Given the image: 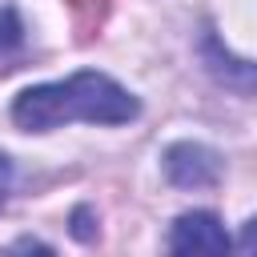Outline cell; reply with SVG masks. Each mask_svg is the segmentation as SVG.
I'll use <instances>...</instances> for the list:
<instances>
[{
  "mask_svg": "<svg viewBox=\"0 0 257 257\" xmlns=\"http://www.w3.org/2000/svg\"><path fill=\"white\" fill-rule=\"evenodd\" d=\"M201 60H205V68L213 72L217 84H225L233 92H257V64L237 60L233 52H225L213 32H205V40H201Z\"/></svg>",
  "mask_w": 257,
  "mask_h": 257,
  "instance_id": "cell-4",
  "label": "cell"
},
{
  "mask_svg": "<svg viewBox=\"0 0 257 257\" xmlns=\"http://www.w3.org/2000/svg\"><path fill=\"white\" fill-rule=\"evenodd\" d=\"M68 12H72V28H76V40H92L104 20H108V8L112 0H64Z\"/></svg>",
  "mask_w": 257,
  "mask_h": 257,
  "instance_id": "cell-5",
  "label": "cell"
},
{
  "mask_svg": "<svg viewBox=\"0 0 257 257\" xmlns=\"http://www.w3.org/2000/svg\"><path fill=\"white\" fill-rule=\"evenodd\" d=\"M4 257H56V253L44 241H36V237H20V241H12L4 249Z\"/></svg>",
  "mask_w": 257,
  "mask_h": 257,
  "instance_id": "cell-7",
  "label": "cell"
},
{
  "mask_svg": "<svg viewBox=\"0 0 257 257\" xmlns=\"http://www.w3.org/2000/svg\"><path fill=\"white\" fill-rule=\"evenodd\" d=\"M169 257H229L225 225L213 213H181L169 233Z\"/></svg>",
  "mask_w": 257,
  "mask_h": 257,
  "instance_id": "cell-2",
  "label": "cell"
},
{
  "mask_svg": "<svg viewBox=\"0 0 257 257\" xmlns=\"http://www.w3.org/2000/svg\"><path fill=\"white\" fill-rule=\"evenodd\" d=\"M237 257H257V217H249V221H245L241 241H237Z\"/></svg>",
  "mask_w": 257,
  "mask_h": 257,
  "instance_id": "cell-8",
  "label": "cell"
},
{
  "mask_svg": "<svg viewBox=\"0 0 257 257\" xmlns=\"http://www.w3.org/2000/svg\"><path fill=\"white\" fill-rule=\"evenodd\" d=\"M141 112L137 96L120 88L104 72H76L56 84H36L24 88L12 104V120L28 133H48L68 120H88V124H124Z\"/></svg>",
  "mask_w": 257,
  "mask_h": 257,
  "instance_id": "cell-1",
  "label": "cell"
},
{
  "mask_svg": "<svg viewBox=\"0 0 257 257\" xmlns=\"http://www.w3.org/2000/svg\"><path fill=\"white\" fill-rule=\"evenodd\" d=\"M24 52V24H20V16H16V8H0V64H8V60H16Z\"/></svg>",
  "mask_w": 257,
  "mask_h": 257,
  "instance_id": "cell-6",
  "label": "cell"
},
{
  "mask_svg": "<svg viewBox=\"0 0 257 257\" xmlns=\"http://www.w3.org/2000/svg\"><path fill=\"white\" fill-rule=\"evenodd\" d=\"M165 177L177 189H209L221 181V157L197 141H177L165 153Z\"/></svg>",
  "mask_w": 257,
  "mask_h": 257,
  "instance_id": "cell-3",
  "label": "cell"
},
{
  "mask_svg": "<svg viewBox=\"0 0 257 257\" xmlns=\"http://www.w3.org/2000/svg\"><path fill=\"white\" fill-rule=\"evenodd\" d=\"M8 189H12V161H8L4 153H0V205H4Z\"/></svg>",
  "mask_w": 257,
  "mask_h": 257,
  "instance_id": "cell-9",
  "label": "cell"
}]
</instances>
